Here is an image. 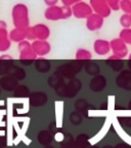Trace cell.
<instances>
[{
	"instance_id": "6da1fadb",
	"label": "cell",
	"mask_w": 131,
	"mask_h": 148,
	"mask_svg": "<svg viewBox=\"0 0 131 148\" xmlns=\"http://www.w3.org/2000/svg\"><path fill=\"white\" fill-rule=\"evenodd\" d=\"M97 43L95 44V51L97 53H100V55H104V53H108L109 47L108 44L105 43L104 41H96Z\"/></svg>"
},
{
	"instance_id": "7a4b0ae2",
	"label": "cell",
	"mask_w": 131,
	"mask_h": 148,
	"mask_svg": "<svg viewBox=\"0 0 131 148\" xmlns=\"http://www.w3.org/2000/svg\"><path fill=\"white\" fill-rule=\"evenodd\" d=\"M39 142L43 145H47L51 142V136L47 132H41L39 135Z\"/></svg>"
},
{
	"instance_id": "3957f363",
	"label": "cell",
	"mask_w": 131,
	"mask_h": 148,
	"mask_svg": "<svg viewBox=\"0 0 131 148\" xmlns=\"http://www.w3.org/2000/svg\"><path fill=\"white\" fill-rule=\"evenodd\" d=\"M35 49H36L37 53H40V55H43L48 51V46L46 45H39V44H35Z\"/></svg>"
}]
</instances>
